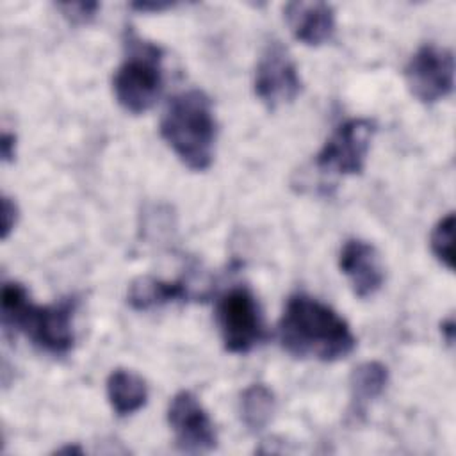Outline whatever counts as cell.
<instances>
[{"mask_svg": "<svg viewBox=\"0 0 456 456\" xmlns=\"http://www.w3.org/2000/svg\"><path fill=\"white\" fill-rule=\"evenodd\" d=\"M278 335L289 354L321 362L342 360L356 346L349 324L331 306L308 294H294L287 299Z\"/></svg>", "mask_w": 456, "mask_h": 456, "instance_id": "obj_1", "label": "cell"}, {"mask_svg": "<svg viewBox=\"0 0 456 456\" xmlns=\"http://www.w3.org/2000/svg\"><path fill=\"white\" fill-rule=\"evenodd\" d=\"M2 326L5 331H21L43 351L62 356L73 347V314L77 297H64L59 303L39 306L28 297L21 283L7 281L0 297Z\"/></svg>", "mask_w": 456, "mask_h": 456, "instance_id": "obj_2", "label": "cell"}, {"mask_svg": "<svg viewBox=\"0 0 456 456\" xmlns=\"http://www.w3.org/2000/svg\"><path fill=\"white\" fill-rule=\"evenodd\" d=\"M217 125L210 98L201 89L171 98L160 119V135L173 153L192 171H205L214 159Z\"/></svg>", "mask_w": 456, "mask_h": 456, "instance_id": "obj_3", "label": "cell"}, {"mask_svg": "<svg viewBox=\"0 0 456 456\" xmlns=\"http://www.w3.org/2000/svg\"><path fill=\"white\" fill-rule=\"evenodd\" d=\"M125 48V61L112 78L114 96L126 112L142 114L155 105L162 93L164 50L142 41L134 32H128Z\"/></svg>", "mask_w": 456, "mask_h": 456, "instance_id": "obj_4", "label": "cell"}, {"mask_svg": "<svg viewBox=\"0 0 456 456\" xmlns=\"http://www.w3.org/2000/svg\"><path fill=\"white\" fill-rule=\"evenodd\" d=\"M216 322L230 353H249L265 338V324L255 294L246 285L228 289L216 305Z\"/></svg>", "mask_w": 456, "mask_h": 456, "instance_id": "obj_5", "label": "cell"}, {"mask_svg": "<svg viewBox=\"0 0 456 456\" xmlns=\"http://www.w3.org/2000/svg\"><path fill=\"white\" fill-rule=\"evenodd\" d=\"M374 130V121L367 118L344 121L315 155V169L326 176L360 175L365 166Z\"/></svg>", "mask_w": 456, "mask_h": 456, "instance_id": "obj_6", "label": "cell"}, {"mask_svg": "<svg viewBox=\"0 0 456 456\" xmlns=\"http://www.w3.org/2000/svg\"><path fill=\"white\" fill-rule=\"evenodd\" d=\"M410 93L422 103H435L451 94L454 87V53L433 43L422 45L404 68Z\"/></svg>", "mask_w": 456, "mask_h": 456, "instance_id": "obj_7", "label": "cell"}, {"mask_svg": "<svg viewBox=\"0 0 456 456\" xmlns=\"http://www.w3.org/2000/svg\"><path fill=\"white\" fill-rule=\"evenodd\" d=\"M255 94L269 109L292 103L301 93V77L289 50L273 41L262 52L255 69Z\"/></svg>", "mask_w": 456, "mask_h": 456, "instance_id": "obj_8", "label": "cell"}, {"mask_svg": "<svg viewBox=\"0 0 456 456\" xmlns=\"http://www.w3.org/2000/svg\"><path fill=\"white\" fill-rule=\"evenodd\" d=\"M167 422L175 433L176 447L183 452H208L217 445V433L198 397L187 390L178 392L167 408Z\"/></svg>", "mask_w": 456, "mask_h": 456, "instance_id": "obj_9", "label": "cell"}, {"mask_svg": "<svg viewBox=\"0 0 456 456\" xmlns=\"http://www.w3.org/2000/svg\"><path fill=\"white\" fill-rule=\"evenodd\" d=\"M340 271L347 276L353 292L358 297L374 296L383 281L385 269L378 249L362 239H349L344 242L338 255Z\"/></svg>", "mask_w": 456, "mask_h": 456, "instance_id": "obj_10", "label": "cell"}, {"mask_svg": "<svg viewBox=\"0 0 456 456\" xmlns=\"http://www.w3.org/2000/svg\"><path fill=\"white\" fill-rule=\"evenodd\" d=\"M283 14L292 36L308 46L330 41L335 32V11L326 2H289Z\"/></svg>", "mask_w": 456, "mask_h": 456, "instance_id": "obj_11", "label": "cell"}, {"mask_svg": "<svg viewBox=\"0 0 456 456\" xmlns=\"http://www.w3.org/2000/svg\"><path fill=\"white\" fill-rule=\"evenodd\" d=\"M192 296L187 281H164L153 276H139L128 287V305L134 310H150L173 301H185Z\"/></svg>", "mask_w": 456, "mask_h": 456, "instance_id": "obj_12", "label": "cell"}, {"mask_svg": "<svg viewBox=\"0 0 456 456\" xmlns=\"http://www.w3.org/2000/svg\"><path fill=\"white\" fill-rule=\"evenodd\" d=\"M388 383V369L381 362H363L349 376V415L362 417Z\"/></svg>", "mask_w": 456, "mask_h": 456, "instance_id": "obj_13", "label": "cell"}, {"mask_svg": "<svg viewBox=\"0 0 456 456\" xmlns=\"http://www.w3.org/2000/svg\"><path fill=\"white\" fill-rule=\"evenodd\" d=\"M107 397L119 417L132 415L146 404L148 387L139 374L126 369H116L107 378Z\"/></svg>", "mask_w": 456, "mask_h": 456, "instance_id": "obj_14", "label": "cell"}, {"mask_svg": "<svg viewBox=\"0 0 456 456\" xmlns=\"http://www.w3.org/2000/svg\"><path fill=\"white\" fill-rule=\"evenodd\" d=\"M274 408H276L274 394L262 383L249 385L240 394L239 411L244 426L249 431L264 429L271 422Z\"/></svg>", "mask_w": 456, "mask_h": 456, "instance_id": "obj_15", "label": "cell"}, {"mask_svg": "<svg viewBox=\"0 0 456 456\" xmlns=\"http://www.w3.org/2000/svg\"><path fill=\"white\" fill-rule=\"evenodd\" d=\"M454 214H445L431 232L429 246L433 255L447 269H454Z\"/></svg>", "mask_w": 456, "mask_h": 456, "instance_id": "obj_16", "label": "cell"}, {"mask_svg": "<svg viewBox=\"0 0 456 456\" xmlns=\"http://www.w3.org/2000/svg\"><path fill=\"white\" fill-rule=\"evenodd\" d=\"M57 7L71 23H87L96 16V11L100 5L96 2H78V4H59Z\"/></svg>", "mask_w": 456, "mask_h": 456, "instance_id": "obj_17", "label": "cell"}, {"mask_svg": "<svg viewBox=\"0 0 456 456\" xmlns=\"http://www.w3.org/2000/svg\"><path fill=\"white\" fill-rule=\"evenodd\" d=\"M18 221V207L11 198H2V239H7Z\"/></svg>", "mask_w": 456, "mask_h": 456, "instance_id": "obj_18", "label": "cell"}, {"mask_svg": "<svg viewBox=\"0 0 456 456\" xmlns=\"http://www.w3.org/2000/svg\"><path fill=\"white\" fill-rule=\"evenodd\" d=\"M14 146H16V137H14V134L4 132V134H2V159H4L5 162L12 160V157H14Z\"/></svg>", "mask_w": 456, "mask_h": 456, "instance_id": "obj_19", "label": "cell"}, {"mask_svg": "<svg viewBox=\"0 0 456 456\" xmlns=\"http://www.w3.org/2000/svg\"><path fill=\"white\" fill-rule=\"evenodd\" d=\"M132 7L139 11H164L173 7V4L171 2H135L132 4Z\"/></svg>", "mask_w": 456, "mask_h": 456, "instance_id": "obj_20", "label": "cell"}, {"mask_svg": "<svg viewBox=\"0 0 456 456\" xmlns=\"http://www.w3.org/2000/svg\"><path fill=\"white\" fill-rule=\"evenodd\" d=\"M440 331H442V335L445 337V342H447V344H452V340H454V319H452V317H447V319L440 324Z\"/></svg>", "mask_w": 456, "mask_h": 456, "instance_id": "obj_21", "label": "cell"}]
</instances>
